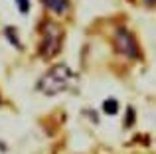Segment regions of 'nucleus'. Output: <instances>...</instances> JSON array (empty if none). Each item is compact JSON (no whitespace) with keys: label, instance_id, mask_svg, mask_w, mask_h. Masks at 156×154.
<instances>
[{"label":"nucleus","instance_id":"nucleus-1","mask_svg":"<svg viewBox=\"0 0 156 154\" xmlns=\"http://www.w3.org/2000/svg\"><path fill=\"white\" fill-rule=\"evenodd\" d=\"M69 79H71V69L67 65H55L40 79L38 87L40 91L48 93V95H55V93H61L63 89H67Z\"/></svg>","mask_w":156,"mask_h":154},{"label":"nucleus","instance_id":"nucleus-2","mask_svg":"<svg viewBox=\"0 0 156 154\" xmlns=\"http://www.w3.org/2000/svg\"><path fill=\"white\" fill-rule=\"evenodd\" d=\"M42 46H40V51H42L44 58H50V55H55L61 47V40H63V32L57 26L55 22H44L42 28Z\"/></svg>","mask_w":156,"mask_h":154},{"label":"nucleus","instance_id":"nucleus-3","mask_svg":"<svg viewBox=\"0 0 156 154\" xmlns=\"http://www.w3.org/2000/svg\"><path fill=\"white\" fill-rule=\"evenodd\" d=\"M115 47H117V51H121L126 58H138V46L134 42L133 34L122 30V28H119L115 32Z\"/></svg>","mask_w":156,"mask_h":154},{"label":"nucleus","instance_id":"nucleus-4","mask_svg":"<svg viewBox=\"0 0 156 154\" xmlns=\"http://www.w3.org/2000/svg\"><path fill=\"white\" fill-rule=\"evenodd\" d=\"M44 4H46V8H50L53 10L55 14H65L69 8V2L67 0H44Z\"/></svg>","mask_w":156,"mask_h":154},{"label":"nucleus","instance_id":"nucleus-5","mask_svg":"<svg viewBox=\"0 0 156 154\" xmlns=\"http://www.w3.org/2000/svg\"><path fill=\"white\" fill-rule=\"evenodd\" d=\"M103 111L107 113V115H115V113L119 111V103L117 99H107L103 103Z\"/></svg>","mask_w":156,"mask_h":154},{"label":"nucleus","instance_id":"nucleus-6","mask_svg":"<svg viewBox=\"0 0 156 154\" xmlns=\"http://www.w3.org/2000/svg\"><path fill=\"white\" fill-rule=\"evenodd\" d=\"M18 2V8L22 14H28V10H30V0H16Z\"/></svg>","mask_w":156,"mask_h":154},{"label":"nucleus","instance_id":"nucleus-7","mask_svg":"<svg viewBox=\"0 0 156 154\" xmlns=\"http://www.w3.org/2000/svg\"><path fill=\"white\" fill-rule=\"evenodd\" d=\"M144 4H148V6H152V4H156V0H144Z\"/></svg>","mask_w":156,"mask_h":154}]
</instances>
